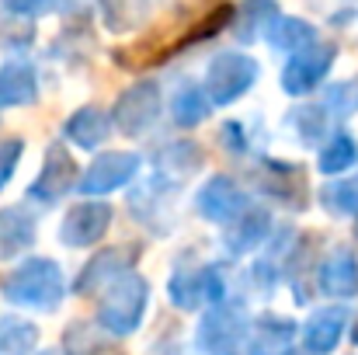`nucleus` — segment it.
<instances>
[{"mask_svg": "<svg viewBox=\"0 0 358 355\" xmlns=\"http://www.w3.org/2000/svg\"><path fill=\"white\" fill-rule=\"evenodd\" d=\"M345 331H348V310L345 307H324L303 324V345L310 349V355H327L338 349Z\"/></svg>", "mask_w": 358, "mask_h": 355, "instance_id": "obj_15", "label": "nucleus"}, {"mask_svg": "<svg viewBox=\"0 0 358 355\" xmlns=\"http://www.w3.org/2000/svg\"><path fill=\"white\" fill-rule=\"evenodd\" d=\"M271 230V216L264 213V209H243L237 220H230L227 223V247L234 251V254H243V251H254L264 237Z\"/></svg>", "mask_w": 358, "mask_h": 355, "instance_id": "obj_17", "label": "nucleus"}, {"mask_svg": "<svg viewBox=\"0 0 358 355\" xmlns=\"http://www.w3.org/2000/svg\"><path fill=\"white\" fill-rule=\"evenodd\" d=\"M139 171V157L136 153H125V150H108L105 157H98L87 174L80 178V192L84 195H108L122 188L125 181H132Z\"/></svg>", "mask_w": 358, "mask_h": 355, "instance_id": "obj_7", "label": "nucleus"}, {"mask_svg": "<svg viewBox=\"0 0 358 355\" xmlns=\"http://www.w3.org/2000/svg\"><path fill=\"white\" fill-rule=\"evenodd\" d=\"M254 77H257V63L250 56H240V53L220 56L209 67V102H216V105L237 102L240 95L254 84Z\"/></svg>", "mask_w": 358, "mask_h": 355, "instance_id": "obj_5", "label": "nucleus"}, {"mask_svg": "<svg viewBox=\"0 0 358 355\" xmlns=\"http://www.w3.org/2000/svg\"><path fill=\"white\" fill-rule=\"evenodd\" d=\"M146 296H150V289L136 272L119 275L101 296V310H98L101 328L112 335H132L146 314Z\"/></svg>", "mask_w": 358, "mask_h": 355, "instance_id": "obj_3", "label": "nucleus"}, {"mask_svg": "<svg viewBox=\"0 0 358 355\" xmlns=\"http://www.w3.org/2000/svg\"><path fill=\"white\" fill-rule=\"evenodd\" d=\"M63 293H66L63 272L49 258H28V261H21L7 275V282H3V300L14 303V307L52 310V307H59Z\"/></svg>", "mask_w": 358, "mask_h": 355, "instance_id": "obj_2", "label": "nucleus"}, {"mask_svg": "<svg viewBox=\"0 0 358 355\" xmlns=\"http://www.w3.org/2000/svg\"><path fill=\"white\" fill-rule=\"evenodd\" d=\"M108 116L101 112V109H80V112H73L70 122H66V136L77 143V146H84V150H94L105 136H108Z\"/></svg>", "mask_w": 358, "mask_h": 355, "instance_id": "obj_19", "label": "nucleus"}, {"mask_svg": "<svg viewBox=\"0 0 358 355\" xmlns=\"http://www.w3.org/2000/svg\"><path fill=\"white\" fill-rule=\"evenodd\" d=\"M171 300L174 307L181 310H199L206 303H220L223 300V279H220V268L213 265H202V268H188V272H178L171 279Z\"/></svg>", "mask_w": 358, "mask_h": 355, "instance_id": "obj_6", "label": "nucleus"}, {"mask_svg": "<svg viewBox=\"0 0 358 355\" xmlns=\"http://www.w3.org/2000/svg\"><path fill=\"white\" fill-rule=\"evenodd\" d=\"M77 185V160L70 157V150L66 146H49V153H45V167H42V174L31 181V188H28V195L31 199H38V202H56V199H63L70 188Z\"/></svg>", "mask_w": 358, "mask_h": 355, "instance_id": "obj_8", "label": "nucleus"}, {"mask_svg": "<svg viewBox=\"0 0 358 355\" xmlns=\"http://www.w3.org/2000/svg\"><path fill=\"white\" fill-rule=\"evenodd\" d=\"M278 355H310V352H278Z\"/></svg>", "mask_w": 358, "mask_h": 355, "instance_id": "obj_31", "label": "nucleus"}, {"mask_svg": "<svg viewBox=\"0 0 358 355\" xmlns=\"http://www.w3.org/2000/svg\"><path fill=\"white\" fill-rule=\"evenodd\" d=\"M209 116V98L199 88H181L178 102H174V122L178 125H199Z\"/></svg>", "mask_w": 358, "mask_h": 355, "instance_id": "obj_23", "label": "nucleus"}, {"mask_svg": "<svg viewBox=\"0 0 358 355\" xmlns=\"http://www.w3.org/2000/svg\"><path fill=\"white\" fill-rule=\"evenodd\" d=\"M247 338V314L230 300H220L199 324V345L206 355H243Z\"/></svg>", "mask_w": 358, "mask_h": 355, "instance_id": "obj_4", "label": "nucleus"}, {"mask_svg": "<svg viewBox=\"0 0 358 355\" xmlns=\"http://www.w3.org/2000/svg\"><path fill=\"white\" fill-rule=\"evenodd\" d=\"M10 11H17V14H42V11H49L56 0H3Z\"/></svg>", "mask_w": 358, "mask_h": 355, "instance_id": "obj_29", "label": "nucleus"}, {"mask_svg": "<svg viewBox=\"0 0 358 355\" xmlns=\"http://www.w3.org/2000/svg\"><path fill=\"white\" fill-rule=\"evenodd\" d=\"M355 237H358V216H355Z\"/></svg>", "mask_w": 358, "mask_h": 355, "instance_id": "obj_32", "label": "nucleus"}, {"mask_svg": "<svg viewBox=\"0 0 358 355\" xmlns=\"http://www.w3.org/2000/svg\"><path fill=\"white\" fill-rule=\"evenodd\" d=\"M21 153H24V143H21V139H3V143H0V188L14 178Z\"/></svg>", "mask_w": 358, "mask_h": 355, "instance_id": "obj_27", "label": "nucleus"}, {"mask_svg": "<svg viewBox=\"0 0 358 355\" xmlns=\"http://www.w3.org/2000/svg\"><path fill=\"white\" fill-rule=\"evenodd\" d=\"M108 227H112V206L108 202H80L77 209L66 213L59 237H63L66 247H91L105 237Z\"/></svg>", "mask_w": 358, "mask_h": 355, "instance_id": "obj_9", "label": "nucleus"}, {"mask_svg": "<svg viewBox=\"0 0 358 355\" xmlns=\"http://www.w3.org/2000/svg\"><path fill=\"white\" fill-rule=\"evenodd\" d=\"M320 202H324L327 209H334V213L355 216L358 213V174L355 178L338 181V185H327V188H324V195H320Z\"/></svg>", "mask_w": 358, "mask_h": 355, "instance_id": "obj_24", "label": "nucleus"}, {"mask_svg": "<svg viewBox=\"0 0 358 355\" xmlns=\"http://www.w3.org/2000/svg\"><path fill=\"white\" fill-rule=\"evenodd\" d=\"M160 116V91L157 84H136L132 91H125L115 105V122L125 136H139L153 125V118Z\"/></svg>", "mask_w": 358, "mask_h": 355, "instance_id": "obj_10", "label": "nucleus"}, {"mask_svg": "<svg viewBox=\"0 0 358 355\" xmlns=\"http://www.w3.org/2000/svg\"><path fill=\"white\" fill-rule=\"evenodd\" d=\"M313 39V28L306 21H282L275 32H271V42L282 46V49H299Z\"/></svg>", "mask_w": 358, "mask_h": 355, "instance_id": "obj_25", "label": "nucleus"}, {"mask_svg": "<svg viewBox=\"0 0 358 355\" xmlns=\"http://www.w3.org/2000/svg\"><path fill=\"white\" fill-rule=\"evenodd\" d=\"M355 139L352 136H345V132H338L324 150H320V171L324 174H338V171H345V167H352L355 164Z\"/></svg>", "mask_w": 358, "mask_h": 355, "instance_id": "obj_22", "label": "nucleus"}, {"mask_svg": "<svg viewBox=\"0 0 358 355\" xmlns=\"http://www.w3.org/2000/svg\"><path fill=\"white\" fill-rule=\"evenodd\" d=\"M292 335H296V324H292V321H282V317H261V321H257V331H254V342H250V352L254 355L278 352Z\"/></svg>", "mask_w": 358, "mask_h": 355, "instance_id": "obj_21", "label": "nucleus"}, {"mask_svg": "<svg viewBox=\"0 0 358 355\" xmlns=\"http://www.w3.org/2000/svg\"><path fill=\"white\" fill-rule=\"evenodd\" d=\"M230 21V7L220 4L213 11H195V7H178L174 14H167L157 28H150L136 46L119 49V60L125 70H146L153 63H164L167 56H174L178 49H185L188 42H199L213 32H220Z\"/></svg>", "mask_w": 358, "mask_h": 355, "instance_id": "obj_1", "label": "nucleus"}, {"mask_svg": "<svg viewBox=\"0 0 358 355\" xmlns=\"http://www.w3.org/2000/svg\"><path fill=\"white\" fill-rule=\"evenodd\" d=\"M292 122H296L299 136H303L306 143H313L317 136H324V125H327V116H324L320 109H299Z\"/></svg>", "mask_w": 358, "mask_h": 355, "instance_id": "obj_26", "label": "nucleus"}, {"mask_svg": "<svg viewBox=\"0 0 358 355\" xmlns=\"http://www.w3.org/2000/svg\"><path fill=\"white\" fill-rule=\"evenodd\" d=\"M247 209V199L234 178H209L199 192V213L213 223H230Z\"/></svg>", "mask_w": 358, "mask_h": 355, "instance_id": "obj_11", "label": "nucleus"}, {"mask_svg": "<svg viewBox=\"0 0 358 355\" xmlns=\"http://www.w3.org/2000/svg\"><path fill=\"white\" fill-rule=\"evenodd\" d=\"M129 268H132V251H129V247H105V251H98V254L84 265V272L77 275L73 289H77L80 296H87V293H94V289H101V286H112Z\"/></svg>", "mask_w": 358, "mask_h": 355, "instance_id": "obj_12", "label": "nucleus"}, {"mask_svg": "<svg viewBox=\"0 0 358 355\" xmlns=\"http://www.w3.org/2000/svg\"><path fill=\"white\" fill-rule=\"evenodd\" d=\"M31 244H35V220H31L21 206L0 209V261L17 258V254L28 251Z\"/></svg>", "mask_w": 358, "mask_h": 355, "instance_id": "obj_16", "label": "nucleus"}, {"mask_svg": "<svg viewBox=\"0 0 358 355\" xmlns=\"http://www.w3.org/2000/svg\"><path fill=\"white\" fill-rule=\"evenodd\" d=\"M38 345V328L24 317H0V355H31Z\"/></svg>", "mask_w": 358, "mask_h": 355, "instance_id": "obj_20", "label": "nucleus"}, {"mask_svg": "<svg viewBox=\"0 0 358 355\" xmlns=\"http://www.w3.org/2000/svg\"><path fill=\"white\" fill-rule=\"evenodd\" d=\"M320 293L334 300H348L358 293V258L352 247H334L320 265Z\"/></svg>", "mask_w": 358, "mask_h": 355, "instance_id": "obj_14", "label": "nucleus"}, {"mask_svg": "<svg viewBox=\"0 0 358 355\" xmlns=\"http://www.w3.org/2000/svg\"><path fill=\"white\" fill-rule=\"evenodd\" d=\"M35 95H38V84H35L31 67H24V63H7V67L0 70V105H3V109L31 105Z\"/></svg>", "mask_w": 358, "mask_h": 355, "instance_id": "obj_18", "label": "nucleus"}, {"mask_svg": "<svg viewBox=\"0 0 358 355\" xmlns=\"http://www.w3.org/2000/svg\"><path fill=\"white\" fill-rule=\"evenodd\" d=\"M331 63H334V49L327 46H320V49H303L289 67H285V74H282V88L289 91V95H306V91H313L324 77H327V70H331Z\"/></svg>", "mask_w": 358, "mask_h": 355, "instance_id": "obj_13", "label": "nucleus"}, {"mask_svg": "<svg viewBox=\"0 0 358 355\" xmlns=\"http://www.w3.org/2000/svg\"><path fill=\"white\" fill-rule=\"evenodd\" d=\"M352 338H355V345H358V321H355V328H352Z\"/></svg>", "mask_w": 358, "mask_h": 355, "instance_id": "obj_30", "label": "nucleus"}, {"mask_svg": "<svg viewBox=\"0 0 358 355\" xmlns=\"http://www.w3.org/2000/svg\"><path fill=\"white\" fill-rule=\"evenodd\" d=\"M331 109H334L338 116H352V112H358V88L355 84L334 88V91H331Z\"/></svg>", "mask_w": 358, "mask_h": 355, "instance_id": "obj_28", "label": "nucleus"}]
</instances>
